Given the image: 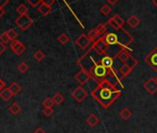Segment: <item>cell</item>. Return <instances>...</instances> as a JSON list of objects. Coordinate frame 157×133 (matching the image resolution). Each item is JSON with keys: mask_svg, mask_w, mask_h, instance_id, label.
Returning a JSON list of instances; mask_svg holds the SVG:
<instances>
[{"mask_svg": "<svg viewBox=\"0 0 157 133\" xmlns=\"http://www.w3.org/2000/svg\"><path fill=\"white\" fill-rule=\"evenodd\" d=\"M91 94L102 107L108 108L121 95V90L105 79L97 84Z\"/></svg>", "mask_w": 157, "mask_h": 133, "instance_id": "obj_1", "label": "cell"}, {"mask_svg": "<svg viewBox=\"0 0 157 133\" xmlns=\"http://www.w3.org/2000/svg\"><path fill=\"white\" fill-rule=\"evenodd\" d=\"M92 53H93V49L90 46V49L82 56H81L77 60V64L80 66L81 70H85L87 71H90L96 64L100 62L99 60H95V57L92 55Z\"/></svg>", "mask_w": 157, "mask_h": 133, "instance_id": "obj_2", "label": "cell"}, {"mask_svg": "<svg viewBox=\"0 0 157 133\" xmlns=\"http://www.w3.org/2000/svg\"><path fill=\"white\" fill-rule=\"evenodd\" d=\"M109 70H110V69H107L103 65H101L100 63H98L89 72L92 76V79H94L96 82V83L98 84L102 81H104L107 78V76L109 74Z\"/></svg>", "mask_w": 157, "mask_h": 133, "instance_id": "obj_3", "label": "cell"}, {"mask_svg": "<svg viewBox=\"0 0 157 133\" xmlns=\"http://www.w3.org/2000/svg\"><path fill=\"white\" fill-rule=\"evenodd\" d=\"M15 23L21 31H26L33 24V20L29 15L24 14V15H20L16 19Z\"/></svg>", "mask_w": 157, "mask_h": 133, "instance_id": "obj_4", "label": "cell"}, {"mask_svg": "<svg viewBox=\"0 0 157 133\" xmlns=\"http://www.w3.org/2000/svg\"><path fill=\"white\" fill-rule=\"evenodd\" d=\"M74 79L78 84L82 86V85L87 84L90 82V80H92V76L89 71H87L85 70H81L75 75Z\"/></svg>", "mask_w": 157, "mask_h": 133, "instance_id": "obj_5", "label": "cell"}, {"mask_svg": "<svg viewBox=\"0 0 157 133\" xmlns=\"http://www.w3.org/2000/svg\"><path fill=\"white\" fill-rule=\"evenodd\" d=\"M144 60L153 70L157 71V47H154L145 56Z\"/></svg>", "mask_w": 157, "mask_h": 133, "instance_id": "obj_6", "label": "cell"}, {"mask_svg": "<svg viewBox=\"0 0 157 133\" xmlns=\"http://www.w3.org/2000/svg\"><path fill=\"white\" fill-rule=\"evenodd\" d=\"M71 96L78 103H82L88 97V93L85 91V89L82 88V86L80 85L71 93Z\"/></svg>", "mask_w": 157, "mask_h": 133, "instance_id": "obj_7", "label": "cell"}, {"mask_svg": "<svg viewBox=\"0 0 157 133\" xmlns=\"http://www.w3.org/2000/svg\"><path fill=\"white\" fill-rule=\"evenodd\" d=\"M106 79H107L113 85H115V86L117 87V85L121 83V81H122L123 77H122L121 74L117 71V70L115 69L114 66H113L112 69H110L109 74H108V76H107Z\"/></svg>", "mask_w": 157, "mask_h": 133, "instance_id": "obj_8", "label": "cell"}, {"mask_svg": "<svg viewBox=\"0 0 157 133\" xmlns=\"http://www.w3.org/2000/svg\"><path fill=\"white\" fill-rule=\"evenodd\" d=\"M93 43H94V42L91 41V39L88 37L87 34H82V35H80V36H78V37L76 39V41H75V44H76L78 47H80V48H82V49H86V48H88L89 46L92 45Z\"/></svg>", "mask_w": 157, "mask_h": 133, "instance_id": "obj_9", "label": "cell"}, {"mask_svg": "<svg viewBox=\"0 0 157 133\" xmlns=\"http://www.w3.org/2000/svg\"><path fill=\"white\" fill-rule=\"evenodd\" d=\"M143 88L151 94L153 95L157 93V81L155 78H150L143 84Z\"/></svg>", "mask_w": 157, "mask_h": 133, "instance_id": "obj_10", "label": "cell"}, {"mask_svg": "<svg viewBox=\"0 0 157 133\" xmlns=\"http://www.w3.org/2000/svg\"><path fill=\"white\" fill-rule=\"evenodd\" d=\"M10 49L17 55H21L25 52L26 47H25V45L21 41H19V40L16 39V40H14V41L11 42V44H10Z\"/></svg>", "mask_w": 157, "mask_h": 133, "instance_id": "obj_11", "label": "cell"}, {"mask_svg": "<svg viewBox=\"0 0 157 133\" xmlns=\"http://www.w3.org/2000/svg\"><path fill=\"white\" fill-rule=\"evenodd\" d=\"M130 56H131V54H130V52H129L128 49H127V48H121L117 52V54L115 55V58H117L120 62H122L123 64H126L128 62V60L130 58Z\"/></svg>", "mask_w": 157, "mask_h": 133, "instance_id": "obj_12", "label": "cell"}, {"mask_svg": "<svg viewBox=\"0 0 157 133\" xmlns=\"http://www.w3.org/2000/svg\"><path fill=\"white\" fill-rule=\"evenodd\" d=\"M114 58L115 57H112L109 55H105L101 58L99 63L101 65H103L104 66H105V68H107V69H112L113 65H114Z\"/></svg>", "mask_w": 157, "mask_h": 133, "instance_id": "obj_13", "label": "cell"}, {"mask_svg": "<svg viewBox=\"0 0 157 133\" xmlns=\"http://www.w3.org/2000/svg\"><path fill=\"white\" fill-rule=\"evenodd\" d=\"M53 10V8L50 6H47L45 4H40L38 6V11L43 15V16H47L48 14H50Z\"/></svg>", "mask_w": 157, "mask_h": 133, "instance_id": "obj_14", "label": "cell"}, {"mask_svg": "<svg viewBox=\"0 0 157 133\" xmlns=\"http://www.w3.org/2000/svg\"><path fill=\"white\" fill-rule=\"evenodd\" d=\"M99 118H98V116H96V115H94V114H91L87 118H86V123L90 126V127H94L95 126H97V124L99 123Z\"/></svg>", "mask_w": 157, "mask_h": 133, "instance_id": "obj_15", "label": "cell"}, {"mask_svg": "<svg viewBox=\"0 0 157 133\" xmlns=\"http://www.w3.org/2000/svg\"><path fill=\"white\" fill-rule=\"evenodd\" d=\"M133 69L130 68V66L127 64H123L121 66V68L119 69V73L121 74V76L123 78H126L127 76H128L131 72H132Z\"/></svg>", "mask_w": 157, "mask_h": 133, "instance_id": "obj_16", "label": "cell"}, {"mask_svg": "<svg viewBox=\"0 0 157 133\" xmlns=\"http://www.w3.org/2000/svg\"><path fill=\"white\" fill-rule=\"evenodd\" d=\"M127 23H128L131 28L134 29V28H136V27H138V26L140 25V19H139L136 15H131V16L128 19Z\"/></svg>", "mask_w": 157, "mask_h": 133, "instance_id": "obj_17", "label": "cell"}, {"mask_svg": "<svg viewBox=\"0 0 157 133\" xmlns=\"http://www.w3.org/2000/svg\"><path fill=\"white\" fill-rule=\"evenodd\" d=\"M0 97H1L5 102H8L11 99V97H13V94L10 92V88L6 87L5 89H3L1 92H0Z\"/></svg>", "mask_w": 157, "mask_h": 133, "instance_id": "obj_18", "label": "cell"}, {"mask_svg": "<svg viewBox=\"0 0 157 133\" xmlns=\"http://www.w3.org/2000/svg\"><path fill=\"white\" fill-rule=\"evenodd\" d=\"M94 43V44H96V45L101 49V50H103V51H104V52H105V53L107 52V49L109 48V45H108V44L104 41V40H103V38H102V37H99V38H98L97 40H95Z\"/></svg>", "mask_w": 157, "mask_h": 133, "instance_id": "obj_19", "label": "cell"}, {"mask_svg": "<svg viewBox=\"0 0 157 133\" xmlns=\"http://www.w3.org/2000/svg\"><path fill=\"white\" fill-rule=\"evenodd\" d=\"M10 92L12 93V94H13V96H15V95H17V94H19L21 92V87L18 84V82H12L10 85Z\"/></svg>", "mask_w": 157, "mask_h": 133, "instance_id": "obj_20", "label": "cell"}, {"mask_svg": "<svg viewBox=\"0 0 157 133\" xmlns=\"http://www.w3.org/2000/svg\"><path fill=\"white\" fill-rule=\"evenodd\" d=\"M119 116H120V117H121L122 119L128 120V119H129V118L131 117L132 113H131V111H130L128 108H126V107H125V108H123V109L120 111Z\"/></svg>", "mask_w": 157, "mask_h": 133, "instance_id": "obj_21", "label": "cell"}, {"mask_svg": "<svg viewBox=\"0 0 157 133\" xmlns=\"http://www.w3.org/2000/svg\"><path fill=\"white\" fill-rule=\"evenodd\" d=\"M96 31H97V33H98V36L101 37L103 36L104 34H105L107 32V25L106 23H102V24H99L96 28Z\"/></svg>", "mask_w": 157, "mask_h": 133, "instance_id": "obj_22", "label": "cell"}, {"mask_svg": "<svg viewBox=\"0 0 157 133\" xmlns=\"http://www.w3.org/2000/svg\"><path fill=\"white\" fill-rule=\"evenodd\" d=\"M106 25H110L111 27H112V29H114L115 31H119V30H121L123 27H121L115 20H114V18L112 17V18H110L108 21H107V22H106Z\"/></svg>", "mask_w": 157, "mask_h": 133, "instance_id": "obj_23", "label": "cell"}, {"mask_svg": "<svg viewBox=\"0 0 157 133\" xmlns=\"http://www.w3.org/2000/svg\"><path fill=\"white\" fill-rule=\"evenodd\" d=\"M9 110L11 114L13 115H18L21 111V107L17 104V103H13L11 105H10Z\"/></svg>", "mask_w": 157, "mask_h": 133, "instance_id": "obj_24", "label": "cell"}, {"mask_svg": "<svg viewBox=\"0 0 157 133\" xmlns=\"http://www.w3.org/2000/svg\"><path fill=\"white\" fill-rule=\"evenodd\" d=\"M52 99H53L55 104H61L65 101V97H64L60 93H56L53 96Z\"/></svg>", "mask_w": 157, "mask_h": 133, "instance_id": "obj_25", "label": "cell"}, {"mask_svg": "<svg viewBox=\"0 0 157 133\" xmlns=\"http://www.w3.org/2000/svg\"><path fill=\"white\" fill-rule=\"evenodd\" d=\"M18 70H19V71L21 73L24 74V73H26L29 70V66H28V64L26 62H21L18 66Z\"/></svg>", "mask_w": 157, "mask_h": 133, "instance_id": "obj_26", "label": "cell"}, {"mask_svg": "<svg viewBox=\"0 0 157 133\" xmlns=\"http://www.w3.org/2000/svg\"><path fill=\"white\" fill-rule=\"evenodd\" d=\"M16 10H17V12L20 14V15H24V14H27L28 13V8L24 5V4H21V5H19L18 7H17V9H16Z\"/></svg>", "mask_w": 157, "mask_h": 133, "instance_id": "obj_27", "label": "cell"}, {"mask_svg": "<svg viewBox=\"0 0 157 133\" xmlns=\"http://www.w3.org/2000/svg\"><path fill=\"white\" fill-rule=\"evenodd\" d=\"M111 11H112V8H111V6L107 5V4H105L100 8V12L103 15H108Z\"/></svg>", "mask_w": 157, "mask_h": 133, "instance_id": "obj_28", "label": "cell"}, {"mask_svg": "<svg viewBox=\"0 0 157 133\" xmlns=\"http://www.w3.org/2000/svg\"><path fill=\"white\" fill-rule=\"evenodd\" d=\"M87 35H88V37L91 39V41H92V42H94L95 40H97V39L99 38L96 29H93V30H91V31L87 33Z\"/></svg>", "mask_w": 157, "mask_h": 133, "instance_id": "obj_29", "label": "cell"}, {"mask_svg": "<svg viewBox=\"0 0 157 133\" xmlns=\"http://www.w3.org/2000/svg\"><path fill=\"white\" fill-rule=\"evenodd\" d=\"M57 41H58L61 44H66L67 43L69 42V37H68V35H67L66 33H61V34L57 37Z\"/></svg>", "mask_w": 157, "mask_h": 133, "instance_id": "obj_30", "label": "cell"}, {"mask_svg": "<svg viewBox=\"0 0 157 133\" xmlns=\"http://www.w3.org/2000/svg\"><path fill=\"white\" fill-rule=\"evenodd\" d=\"M33 57H34L38 62H41V61L45 57V55H44V53L42 50H37V51L34 53Z\"/></svg>", "mask_w": 157, "mask_h": 133, "instance_id": "obj_31", "label": "cell"}, {"mask_svg": "<svg viewBox=\"0 0 157 133\" xmlns=\"http://www.w3.org/2000/svg\"><path fill=\"white\" fill-rule=\"evenodd\" d=\"M127 65H128L130 68H132V69H134L135 66L139 64V61H138V59L136 58V57H134L133 55H131L130 56V58L128 60V62L126 63Z\"/></svg>", "mask_w": 157, "mask_h": 133, "instance_id": "obj_32", "label": "cell"}, {"mask_svg": "<svg viewBox=\"0 0 157 133\" xmlns=\"http://www.w3.org/2000/svg\"><path fill=\"white\" fill-rule=\"evenodd\" d=\"M54 104H55V103H54L53 99L50 98V97H46V98L44 100V102H43V105H44V108H45V107H53Z\"/></svg>", "mask_w": 157, "mask_h": 133, "instance_id": "obj_33", "label": "cell"}, {"mask_svg": "<svg viewBox=\"0 0 157 133\" xmlns=\"http://www.w3.org/2000/svg\"><path fill=\"white\" fill-rule=\"evenodd\" d=\"M7 33H8V35H9V37H10V39L11 42L14 41V40H16V38L18 36V33L13 29H10L9 31H7Z\"/></svg>", "mask_w": 157, "mask_h": 133, "instance_id": "obj_34", "label": "cell"}, {"mask_svg": "<svg viewBox=\"0 0 157 133\" xmlns=\"http://www.w3.org/2000/svg\"><path fill=\"white\" fill-rule=\"evenodd\" d=\"M113 18H114V20H115L121 27H123V25L125 24V21H124V19H123L121 16H119L118 14H116V15L113 16Z\"/></svg>", "mask_w": 157, "mask_h": 133, "instance_id": "obj_35", "label": "cell"}, {"mask_svg": "<svg viewBox=\"0 0 157 133\" xmlns=\"http://www.w3.org/2000/svg\"><path fill=\"white\" fill-rule=\"evenodd\" d=\"M0 41H1L2 43H4V44H7V43H9L10 41V39L7 32H5L0 34Z\"/></svg>", "mask_w": 157, "mask_h": 133, "instance_id": "obj_36", "label": "cell"}, {"mask_svg": "<svg viewBox=\"0 0 157 133\" xmlns=\"http://www.w3.org/2000/svg\"><path fill=\"white\" fill-rule=\"evenodd\" d=\"M43 113L45 116H51L54 114V109L53 107H45V108L44 107Z\"/></svg>", "mask_w": 157, "mask_h": 133, "instance_id": "obj_37", "label": "cell"}, {"mask_svg": "<svg viewBox=\"0 0 157 133\" xmlns=\"http://www.w3.org/2000/svg\"><path fill=\"white\" fill-rule=\"evenodd\" d=\"M27 2L33 8L38 7L40 4H42V0H27Z\"/></svg>", "mask_w": 157, "mask_h": 133, "instance_id": "obj_38", "label": "cell"}, {"mask_svg": "<svg viewBox=\"0 0 157 133\" xmlns=\"http://www.w3.org/2000/svg\"><path fill=\"white\" fill-rule=\"evenodd\" d=\"M6 50H7L6 44H4V43H2L1 41H0V55H2Z\"/></svg>", "mask_w": 157, "mask_h": 133, "instance_id": "obj_39", "label": "cell"}, {"mask_svg": "<svg viewBox=\"0 0 157 133\" xmlns=\"http://www.w3.org/2000/svg\"><path fill=\"white\" fill-rule=\"evenodd\" d=\"M42 3H43V4H45V5H47V6L52 7L53 4L55 3V0H42Z\"/></svg>", "mask_w": 157, "mask_h": 133, "instance_id": "obj_40", "label": "cell"}, {"mask_svg": "<svg viewBox=\"0 0 157 133\" xmlns=\"http://www.w3.org/2000/svg\"><path fill=\"white\" fill-rule=\"evenodd\" d=\"M10 2V0H0V8H4L5 6L8 5V3Z\"/></svg>", "mask_w": 157, "mask_h": 133, "instance_id": "obj_41", "label": "cell"}, {"mask_svg": "<svg viewBox=\"0 0 157 133\" xmlns=\"http://www.w3.org/2000/svg\"><path fill=\"white\" fill-rule=\"evenodd\" d=\"M6 88V83H5V82L3 81V80H1L0 79V92H1L3 89H5Z\"/></svg>", "mask_w": 157, "mask_h": 133, "instance_id": "obj_42", "label": "cell"}, {"mask_svg": "<svg viewBox=\"0 0 157 133\" xmlns=\"http://www.w3.org/2000/svg\"><path fill=\"white\" fill-rule=\"evenodd\" d=\"M106 1L109 6H115L118 2V0H106Z\"/></svg>", "mask_w": 157, "mask_h": 133, "instance_id": "obj_43", "label": "cell"}, {"mask_svg": "<svg viewBox=\"0 0 157 133\" xmlns=\"http://www.w3.org/2000/svg\"><path fill=\"white\" fill-rule=\"evenodd\" d=\"M33 133H46V132H45L42 127H37V128H36Z\"/></svg>", "mask_w": 157, "mask_h": 133, "instance_id": "obj_44", "label": "cell"}, {"mask_svg": "<svg viewBox=\"0 0 157 133\" xmlns=\"http://www.w3.org/2000/svg\"><path fill=\"white\" fill-rule=\"evenodd\" d=\"M4 15H5V10L2 8H0V19H1Z\"/></svg>", "mask_w": 157, "mask_h": 133, "instance_id": "obj_45", "label": "cell"}, {"mask_svg": "<svg viewBox=\"0 0 157 133\" xmlns=\"http://www.w3.org/2000/svg\"><path fill=\"white\" fill-rule=\"evenodd\" d=\"M152 4L157 8V0H152Z\"/></svg>", "mask_w": 157, "mask_h": 133, "instance_id": "obj_46", "label": "cell"}, {"mask_svg": "<svg viewBox=\"0 0 157 133\" xmlns=\"http://www.w3.org/2000/svg\"><path fill=\"white\" fill-rule=\"evenodd\" d=\"M155 79H156V81H157V77H156V78H155Z\"/></svg>", "mask_w": 157, "mask_h": 133, "instance_id": "obj_47", "label": "cell"}]
</instances>
